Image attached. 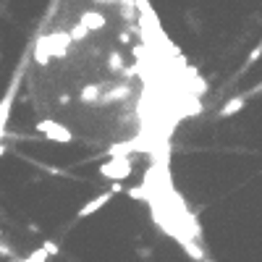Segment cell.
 I'll return each instance as SVG.
<instances>
[{
    "mask_svg": "<svg viewBox=\"0 0 262 262\" xmlns=\"http://www.w3.org/2000/svg\"><path fill=\"white\" fill-rule=\"evenodd\" d=\"M50 259V254L45 252V246H40V249H34L32 254H26L24 259H19V262H48Z\"/></svg>",
    "mask_w": 262,
    "mask_h": 262,
    "instance_id": "cell-10",
    "label": "cell"
},
{
    "mask_svg": "<svg viewBox=\"0 0 262 262\" xmlns=\"http://www.w3.org/2000/svg\"><path fill=\"white\" fill-rule=\"evenodd\" d=\"M3 155H6V144H3V142H0V158H3Z\"/></svg>",
    "mask_w": 262,
    "mask_h": 262,
    "instance_id": "cell-13",
    "label": "cell"
},
{
    "mask_svg": "<svg viewBox=\"0 0 262 262\" xmlns=\"http://www.w3.org/2000/svg\"><path fill=\"white\" fill-rule=\"evenodd\" d=\"M244 105H246V100L239 95V97H231L223 107H220V116L223 118H231V116H236V113H241L244 110Z\"/></svg>",
    "mask_w": 262,
    "mask_h": 262,
    "instance_id": "cell-7",
    "label": "cell"
},
{
    "mask_svg": "<svg viewBox=\"0 0 262 262\" xmlns=\"http://www.w3.org/2000/svg\"><path fill=\"white\" fill-rule=\"evenodd\" d=\"M42 246H45V252H48L50 257H55V254H58V244H55V241H45Z\"/></svg>",
    "mask_w": 262,
    "mask_h": 262,
    "instance_id": "cell-11",
    "label": "cell"
},
{
    "mask_svg": "<svg viewBox=\"0 0 262 262\" xmlns=\"http://www.w3.org/2000/svg\"><path fill=\"white\" fill-rule=\"evenodd\" d=\"M102 84H87L79 89V102L82 105H97L100 102V95H102Z\"/></svg>",
    "mask_w": 262,
    "mask_h": 262,
    "instance_id": "cell-6",
    "label": "cell"
},
{
    "mask_svg": "<svg viewBox=\"0 0 262 262\" xmlns=\"http://www.w3.org/2000/svg\"><path fill=\"white\" fill-rule=\"evenodd\" d=\"M89 34H92V32H89L87 26H82V24H73V26L68 29V37H71V42H84Z\"/></svg>",
    "mask_w": 262,
    "mask_h": 262,
    "instance_id": "cell-8",
    "label": "cell"
},
{
    "mask_svg": "<svg viewBox=\"0 0 262 262\" xmlns=\"http://www.w3.org/2000/svg\"><path fill=\"white\" fill-rule=\"evenodd\" d=\"M105 66H107V71H116V73L123 71V58H121V53H116V50L107 53V63H105Z\"/></svg>",
    "mask_w": 262,
    "mask_h": 262,
    "instance_id": "cell-9",
    "label": "cell"
},
{
    "mask_svg": "<svg viewBox=\"0 0 262 262\" xmlns=\"http://www.w3.org/2000/svg\"><path fill=\"white\" fill-rule=\"evenodd\" d=\"M79 24L87 26L89 32H100V29L107 26V16L102 11H95V8H89V11H82L79 13Z\"/></svg>",
    "mask_w": 262,
    "mask_h": 262,
    "instance_id": "cell-5",
    "label": "cell"
},
{
    "mask_svg": "<svg viewBox=\"0 0 262 262\" xmlns=\"http://www.w3.org/2000/svg\"><path fill=\"white\" fill-rule=\"evenodd\" d=\"M259 55H262V45H257V48L252 50V55H249V60H246V66H252V63H254V60H257Z\"/></svg>",
    "mask_w": 262,
    "mask_h": 262,
    "instance_id": "cell-12",
    "label": "cell"
},
{
    "mask_svg": "<svg viewBox=\"0 0 262 262\" xmlns=\"http://www.w3.org/2000/svg\"><path fill=\"white\" fill-rule=\"evenodd\" d=\"M19 87H21V73L13 76V84L6 89L3 100H0V129H6V123H8V116H11V107H13V100H16Z\"/></svg>",
    "mask_w": 262,
    "mask_h": 262,
    "instance_id": "cell-3",
    "label": "cell"
},
{
    "mask_svg": "<svg viewBox=\"0 0 262 262\" xmlns=\"http://www.w3.org/2000/svg\"><path fill=\"white\" fill-rule=\"evenodd\" d=\"M116 194L110 192V189H107V192H102V194H97V197H92V199H87V202H84V207L79 210V212H76V218H79V220H87V218H92V215H95V212H100L107 202H110V199H113Z\"/></svg>",
    "mask_w": 262,
    "mask_h": 262,
    "instance_id": "cell-4",
    "label": "cell"
},
{
    "mask_svg": "<svg viewBox=\"0 0 262 262\" xmlns=\"http://www.w3.org/2000/svg\"><path fill=\"white\" fill-rule=\"evenodd\" d=\"M131 171H134L131 158H110L107 163L100 165V176H102V178H110V181H123V178H129Z\"/></svg>",
    "mask_w": 262,
    "mask_h": 262,
    "instance_id": "cell-1",
    "label": "cell"
},
{
    "mask_svg": "<svg viewBox=\"0 0 262 262\" xmlns=\"http://www.w3.org/2000/svg\"><path fill=\"white\" fill-rule=\"evenodd\" d=\"M37 131L45 134L50 142H58V144H68V142H73V134L63 126V123H58V121H53V118H42V121L37 123Z\"/></svg>",
    "mask_w": 262,
    "mask_h": 262,
    "instance_id": "cell-2",
    "label": "cell"
},
{
    "mask_svg": "<svg viewBox=\"0 0 262 262\" xmlns=\"http://www.w3.org/2000/svg\"><path fill=\"white\" fill-rule=\"evenodd\" d=\"M259 89H262V84H259Z\"/></svg>",
    "mask_w": 262,
    "mask_h": 262,
    "instance_id": "cell-14",
    "label": "cell"
}]
</instances>
